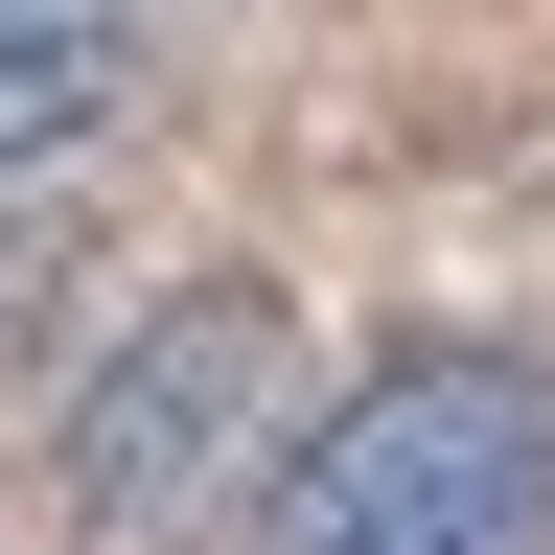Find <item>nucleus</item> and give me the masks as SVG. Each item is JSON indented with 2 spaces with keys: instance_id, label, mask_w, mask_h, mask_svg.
Returning a JSON list of instances; mask_svg holds the SVG:
<instances>
[{
  "instance_id": "obj_1",
  "label": "nucleus",
  "mask_w": 555,
  "mask_h": 555,
  "mask_svg": "<svg viewBox=\"0 0 555 555\" xmlns=\"http://www.w3.org/2000/svg\"><path fill=\"white\" fill-rule=\"evenodd\" d=\"M255 555H555V371L393 347L347 416H301L255 463Z\"/></svg>"
},
{
  "instance_id": "obj_2",
  "label": "nucleus",
  "mask_w": 555,
  "mask_h": 555,
  "mask_svg": "<svg viewBox=\"0 0 555 555\" xmlns=\"http://www.w3.org/2000/svg\"><path fill=\"white\" fill-rule=\"evenodd\" d=\"M278 393H301L278 278H185L163 324H116L93 371H69V509L93 532H208L278 463Z\"/></svg>"
},
{
  "instance_id": "obj_4",
  "label": "nucleus",
  "mask_w": 555,
  "mask_h": 555,
  "mask_svg": "<svg viewBox=\"0 0 555 555\" xmlns=\"http://www.w3.org/2000/svg\"><path fill=\"white\" fill-rule=\"evenodd\" d=\"M0 24H47V0H0Z\"/></svg>"
},
{
  "instance_id": "obj_3",
  "label": "nucleus",
  "mask_w": 555,
  "mask_h": 555,
  "mask_svg": "<svg viewBox=\"0 0 555 555\" xmlns=\"http://www.w3.org/2000/svg\"><path fill=\"white\" fill-rule=\"evenodd\" d=\"M116 93H139L116 0H47V24H0V163H69V139H116Z\"/></svg>"
}]
</instances>
